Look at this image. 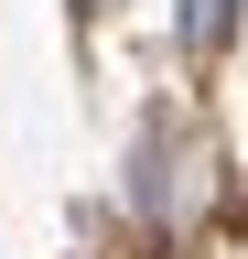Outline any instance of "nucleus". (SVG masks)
Wrapping results in <instances>:
<instances>
[{
	"label": "nucleus",
	"mask_w": 248,
	"mask_h": 259,
	"mask_svg": "<svg viewBox=\"0 0 248 259\" xmlns=\"http://www.w3.org/2000/svg\"><path fill=\"white\" fill-rule=\"evenodd\" d=\"M173 32H183V54H216L237 32V0H173Z\"/></svg>",
	"instance_id": "f257e3e1"
}]
</instances>
